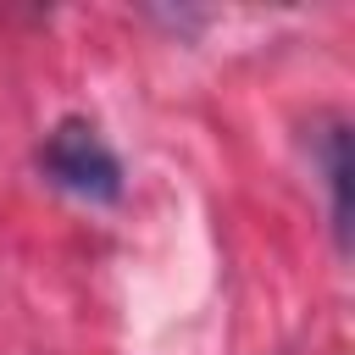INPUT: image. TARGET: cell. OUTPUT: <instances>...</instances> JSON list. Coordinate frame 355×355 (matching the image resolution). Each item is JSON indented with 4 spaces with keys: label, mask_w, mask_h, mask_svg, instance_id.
Instances as JSON below:
<instances>
[{
    "label": "cell",
    "mask_w": 355,
    "mask_h": 355,
    "mask_svg": "<svg viewBox=\"0 0 355 355\" xmlns=\"http://www.w3.org/2000/svg\"><path fill=\"white\" fill-rule=\"evenodd\" d=\"M39 161H44V172H50V183H61L67 194H78V200H94V205H105V200H116L122 194V161L105 150V139L89 128V122H61L50 139H44V150H39Z\"/></svg>",
    "instance_id": "obj_1"
},
{
    "label": "cell",
    "mask_w": 355,
    "mask_h": 355,
    "mask_svg": "<svg viewBox=\"0 0 355 355\" xmlns=\"http://www.w3.org/2000/svg\"><path fill=\"white\" fill-rule=\"evenodd\" d=\"M327 178H333L338 233H349V139H344V128H333V139H327Z\"/></svg>",
    "instance_id": "obj_2"
}]
</instances>
